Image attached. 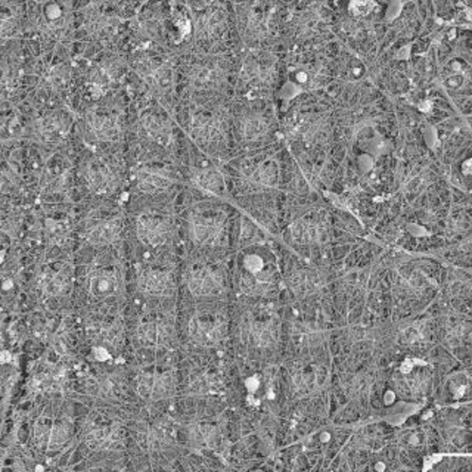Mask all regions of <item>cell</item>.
<instances>
[{"instance_id": "35", "label": "cell", "mask_w": 472, "mask_h": 472, "mask_svg": "<svg viewBox=\"0 0 472 472\" xmlns=\"http://www.w3.org/2000/svg\"><path fill=\"white\" fill-rule=\"evenodd\" d=\"M416 360H406V363L403 364V366H407V364H414ZM404 374H407V372H411L412 371V366H409V368H403L401 369Z\"/></svg>"}, {"instance_id": "19", "label": "cell", "mask_w": 472, "mask_h": 472, "mask_svg": "<svg viewBox=\"0 0 472 472\" xmlns=\"http://www.w3.org/2000/svg\"><path fill=\"white\" fill-rule=\"evenodd\" d=\"M171 436L173 434H171L170 425H167L165 422H160L153 425L151 428H148V430L140 436V443L146 448L158 450L170 443Z\"/></svg>"}, {"instance_id": "9", "label": "cell", "mask_w": 472, "mask_h": 472, "mask_svg": "<svg viewBox=\"0 0 472 472\" xmlns=\"http://www.w3.org/2000/svg\"><path fill=\"white\" fill-rule=\"evenodd\" d=\"M247 341L255 347H267L276 339V325L272 317H254L244 329Z\"/></svg>"}, {"instance_id": "17", "label": "cell", "mask_w": 472, "mask_h": 472, "mask_svg": "<svg viewBox=\"0 0 472 472\" xmlns=\"http://www.w3.org/2000/svg\"><path fill=\"white\" fill-rule=\"evenodd\" d=\"M89 127L93 135L102 140H111L118 135V121L110 114H92Z\"/></svg>"}, {"instance_id": "21", "label": "cell", "mask_w": 472, "mask_h": 472, "mask_svg": "<svg viewBox=\"0 0 472 472\" xmlns=\"http://www.w3.org/2000/svg\"><path fill=\"white\" fill-rule=\"evenodd\" d=\"M142 127H143L145 133L153 140H155L157 143H161V145L168 143L171 130H170V125L167 124V121H164L161 117L154 116V114L145 116L143 121H142Z\"/></svg>"}, {"instance_id": "18", "label": "cell", "mask_w": 472, "mask_h": 472, "mask_svg": "<svg viewBox=\"0 0 472 472\" xmlns=\"http://www.w3.org/2000/svg\"><path fill=\"white\" fill-rule=\"evenodd\" d=\"M39 288L46 295H59L68 288V276L59 270H45L39 276Z\"/></svg>"}, {"instance_id": "4", "label": "cell", "mask_w": 472, "mask_h": 472, "mask_svg": "<svg viewBox=\"0 0 472 472\" xmlns=\"http://www.w3.org/2000/svg\"><path fill=\"white\" fill-rule=\"evenodd\" d=\"M171 223L157 214H143L138 220L139 240L149 247H160L170 240Z\"/></svg>"}, {"instance_id": "6", "label": "cell", "mask_w": 472, "mask_h": 472, "mask_svg": "<svg viewBox=\"0 0 472 472\" xmlns=\"http://www.w3.org/2000/svg\"><path fill=\"white\" fill-rule=\"evenodd\" d=\"M188 287L197 297L216 295L223 289V277L214 267L200 266L189 273Z\"/></svg>"}, {"instance_id": "25", "label": "cell", "mask_w": 472, "mask_h": 472, "mask_svg": "<svg viewBox=\"0 0 472 472\" xmlns=\"http://www.w3.org/2000/svg\"><path fill=\"white\" fill-rule=\"evenodd\" d=\"M194 183L201 188L202 190L211 192V194H222L223 192V180L222 178L216 173V171L212 170H202V171H197L192 178Z\"/></svg>"}, {"instance_id": "28", "label": "cell", "mask_w": 472, "mask_h": 472, "mask_svg": "<svg viewBox=\"0 0 472 472\" xmlns=\"http://www.w3.org/2000/svg\"><path fill=\"white\" fill-rule=\"evenodd\" d=\"M267 123L262 117H248L242 124V135L245 140H257L266 135Z\"/></svg>"}, {"instance_id": "15", "label": "cell", "mask_w": 472, "mask_h": 472, "mask_svg": "<svg viewBox=\"0 0 472 472\" xmlns=\"http://www.w3.org/2000/svg\"><path fill=\"white\" fill-rule=\"evenodd\" d=\"M139 339L145 346L160 347L164 346L171 337V328L160 320L146 322L139 328Z\"/></svg>"}, {"instance_id": "3", "label": "cell", "mask_w": 472, "mask_h": 472, "mask_svg": "<svg viewBox=\"0 0 472 472\" xmlns=\"http://www.w3.org/2000/svg\"><path fill=\"white\" fill-rule=\"evenodd\" d=\"M190 233L200 245L216 247L223 242L225 220L220 216L200 214L190 222Z\"/></svg>"}, {"instance_id": "23", "label": "cell", "mask_w": 472, "mask_h": 472, "mask_svg": "<svg viewBox=\"0 0 472 472\" xmlns=\"http://www.w3.org/2000/svg\"><path fill=\"white\" fill-rule=\"evenodd\" d=\"M138 182L139 186L146 190V192H154V190H163L170 186L171 179L160 173V171H153V170H140L138 175Z\"/></svg>"}, {"instance_id": "31", "label": "cell", "mask_w": 472, "mask_h": 472, "mask_svg": "<svg viewBox=\"0 0 472 472\" xmlns=\"http://www.w3.org/2000/svg\"><path fill=\"white\" fill-rule=\"evenodd\" d=\"M223 19H225V16H223L222 11H214V14L208 12L200 19V29L207 36H212L217 30L222 29Z\"/></svg>"}, {"instance_id": "32", "label": "cell", "mask_w": 472, "mask_h": 472, "mask_svg": "<svg viewBox=\"0 0 472 472\" xmlns=\"http://www.w3.org/2000/svg\"><path fill=\"white\" fill-rule=\"evenodd\" d=\"M424 338H425V325L422 324L412 325L403 331V339L406 342H409V344H414V342H418Z\"/></svg>"}, {"instance_id": "22", "label": "cell", "mask_w": 472, "mask_h": 472, "mask_svg": "<svg viewBox=\"0 0 472 472\" xmlns=\"http://www.w3.org/2000/svg\"><path fill=\"white\" fill-rule=\"evenodd\" d=\"M222 71L214 66H201L192 73V81L200 89H212L220 84Z\"/></svg>"}, {"instance_id": "1", "label": "cell", "mask_w": 472, "mask_h": 472, "mask_svg": "<svg viewBox=\"0 0 472 472\" xmlns=\"http://www.w3.org/2000/svg\"><path fill=\"white\" fill-rule=\"evenodd\" d=\"M188 332L197 344L216 346L226 335V320L219 313H201L192 317Z\"/></svg>"}, {"instance_id": "29", "label": "cell", "mask_w": 472, "mask_h": 472, "mask_svg": "<svg viewBox=\"0 0 472 472\" xmlns=\"http://www.w3.org/2000/svg\"><path fill=\"white\" fill-rule=\"evenodd\" d=\"M220 387L222 382L216 375H202L200 378H195V381L192 382L190 390L200 394H211L219 391Z\"/></svg>"}, {"instance_id": "12", "label": "cell", "mask_w": 472, "mask_h": 472, "mask_svg": "<svg viewBox=\"0 0 472 472\" xmlns=\"http://www.w3.org/2000/svg\"><path fill=\"white\" fill-rule=\"evenodd\" d=\"M190 127L198 140L212 142L222 133V120L214 114H198L192 117Z\"/></svg>"}, {"instance_id": "20", "label": "cell", "mask_w": 472, "mask_h": 472, "mask_svg": "<svg viewBox=\"0 0 472 472\" xmlns=\"http://www.w3.org/2000/svg\"><path fill=\"white\" fill-rule=\"evenodd\" d=\"M277 164L272 160L263 161L255 167L248 175V180L251 185L259 188H270L275 186L277 182Z\"/></svg>"}, {"instance_id": "34", "label": "cell", "mask_w": 472, "mask_h": 472, "mask_svg": "<svg viewBox=\"0 0 472 472\" xmlns=\"http://www.w3.org/2000/svg\"><path fill=\"white\" fill-rule=\"evenodd\" d=\"M247 387L250 389V391H255L257 387H259V381H257V378H251L247 381Z\"/></svg>"}, {"instance_id": "33", "label": "cell", "mask_w": 472, "mask_h": 472, "mask_svg": "<svg viewBox=\"0 0 472 472\" xmlns=\"http://www.w3.org/2000/svg\"><path fill=\"white\" fill-rule=\"evenodd\" d=\"M374 8H375V4H372V2H353V4H350V11L356 16L368 15Z\"/></svg>"}, {"instance_id": "13", "label": "cell", "mask_w": 472, "mask_h": 472, "mask_svg": "<svg viewBox=\"0 0 472 472\" xmlns=\"http://www.w3.org/2000/svg\"><path fill=\"white\" fill-rule=\"evenodd\" d=\"M292 236L297 242L302 244H312L322 240L325 235V225L319 219L304 217L297 220L291 227Z\"/></svg>"}, {"instance_id": "11", "label": "cell", "mask_w": 472, "mask_h": 472, "mask_svg": "<svg viewBox=\"0 0 472 472\" xmlns=\"http://www.w3.org/2000/svg\"><path fill=\"white\" fill-rule=\"evenodd\" d=\"M118 276L114 270H95L89 277V291L96 298L111 297L118 291Z\"/></svg>"}, {"instance_id": "14", "label": "cell", "mask_w": 472, "mask_h": 472, "mask_svg": "<svg viewBox=\"0 0 472 472\" xmlns=\"http://www.w3.org/2000/svg\"><path fill=\"white\" fill-rule=\"evenodd\" d=\"M325 381V371L314 366V368H304L295 372L292 378V385H294V393L297 394H309L314 391L317 387H320V384Z\"/></svg>"}, {"instance_id": "30", "label": "cell", "mask_w": 472, "mask_h": 472, "mask_svg": "<svg viewBox=\"0 0 472 472\" xmlns=\"http://www.w3.org/2000/svg\"><path fill=\"white\" fill-rule=\"evenodd\" d=\"M70 233V226L63 222L58 220H48L46 223V235L48 240L53 244H61L68 238Z\"/></svg>"}, {"instance_id": "2", "label": "cell", "mask_w": 472, "mask_h": 472, "mask_svg": "<svg viewBox=\"0 0 472 472\" xmlns=\"http://www.w3.org/2000/svg\"><path fill=\"white\" fill-rule=\"evenodd\" d=\"M70 437V426L63 421L40 419L34 426V441L40 448L59 450Z\"/></svg>"}, {"instance_id": "7", "label": "cell", "mask_w": 472, "mask_h": 472, "mask_svg": "<svg viewBox=\"0 0 472 472\" xmlns=\"http://www.w3.org/2000/svg\"><path fill=\"white\" fill-rule=\"evenodd\" d=\"M86 441L96 450H118L123 446L121 426L116 422H99L91 426Z\"/></svg>"}, {"instance_id": "5", "label": "cell", "mask_w": 472, "mask_h": 472, "mask_svg": "<svg viewBox=\"0 0 472 472\" xmlns=\"http://www.w3.org/2000/svg\"><path fill=\"white\" fill-rule=\"evenodd\" d=\"M175 389V375L171 372H145L138 379V391L146 400H160Z\"/></svg>"}, {"instance_id": "8", "label": "cell", "mask_w": 472, "mask_h": 472, "mask_svg": "<svg viewBox=\"0 0 472 472\" xmlns=\"http://www.w3.org/2000/svg\"><path fill=\"white\" fill-rule=\"evenodd\" d=\"M139 288L142 292L148 295L164 297L171 294L175 285L171 275L165 270L157 269H148L140 272L139 275Z\"/></svg>"}, {"instance_id": "10", "label": "cell", "mask_w": 472, "mask_h": 472, "mask_svg": "<svg viewBox=\"0 0 472 472\" xmlns=\"http://www.w3.org/2000/svg\"><path fill=\"white\" fill-rule=\"evenodd\" d=\"M86 180L96 194H108L117 185L116 173L105 161H93L86 171Z\"/></svg>"}, {"instance_id": "27", "label": "cell", "mask_w": 472, "mask_h": 472, "mask_svg": "<svg viewBox=\"0 0 472 472\" xmlns=\"http://www.w3.org/2000/svg\"><path fill=\"white\" fill-rule=\"evenodd\" d=\"M39 130H40L41 136L49 142H56V140L62 139L63 135L67 133L66 125H63L62 121L58 120L56 117H49L46 120H43L40 123Z\"/></svg>"}, {"instance_id": "24", "label": "cell", "mask_w": 472, "mask_h": 472, "mask_svg": "<svg viewBox=\"0 0 472 472\" xmlns=\"http://www.w3.org/2000/svg\"><path fill=\"white\" fill-rule=\"evenodd\" d=\"M41 23L45 24V27L48 29V31H61L63 27L67 24V16H66V11L62 9L61 5L58 4H49L43 9V19Z\"/></svg>"}, {"instance_id": "26", "label": "cell", "mask_w": 472, "mask_h": 472, "mask_svg": "<svg viewBox=\"0 0 472 472\" xmlns=\"http://www.w3.org/2000/svg\"><path fill=\"white\" fill-rule=\"evenodd\" d=\"M292 288L298 294L306 295L320 287V277L312 272H299L292 277Z\"/></svg>"}, {"instance_id": "16", "label": "cell", "mask_w": 472, "mask_h": 472, "mask_svg": "<svg viewBox=\"0 0 472 472\" xmlns=\"http://www.w3.org/2000/svg\"><path fill=\"white\" fill-rule=\"evenodd\" d=\"M121 220L120 219H110L96 223L89 232L88 240L95 245H106L114 242L121 232Z\"/></svg>"}]
</instances>
